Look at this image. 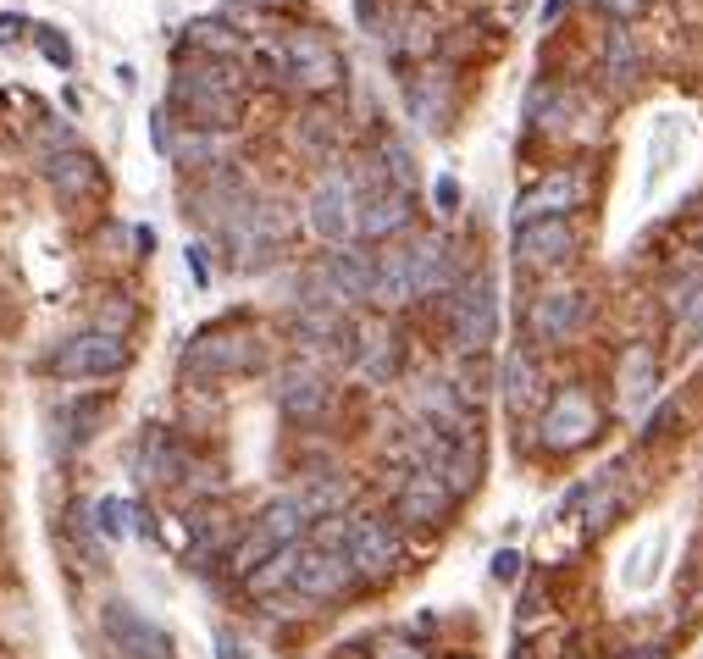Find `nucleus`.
<instances>
[{
    "mask_svg": "<svg viewBox=\"0 0 703 659\" xmlns=\"http://www.w3.org/2000/svg\"><path fill=\"white\" fill-rule=\"evenodd\" d=\"M504 405L521 416V410H532V405H543V366H537V355L532 349H510L504 355Z\"/></svg>",
    "mask_w": 703,
    "mask_h": 659,
    "instance_id": "a878e982",
    "label": "nucleus"
},
{
    "mask_svg": "<svg viewBox=\"0 0 703 659\" xmlns=\"http://www.w3.org/2000/svg\"><path fill=\"white\" fill-rule=\"evenodd\" d=\"M416 300V266H410V244H394L371 261V305L377 311H405Z\"/></svg>",
    "mask_w": 703,
    "mask_h": 659,
    "instance_id": "412c9836",
    "label": "nucleus"
},
{
    "mask_svg": "<svg viewBox=\"0 0 703 659\" xmlns=\"http://www.w3.org/2000/svg\"><path fill=\"white\" fill-rule=\"evenodd\" d=\"M587 200V172L582 167H560L549 172V178L537 183V189L521 194V205H515V228H526V222H565L571 211H582Z\"/></svg>",
    "mask_w": 703,
    "mask_h": 659,
    "instance_id": "f8f14e48",
    "label": "nucleus"
},
{
    "mask_svg": "<svg viewBox=\"0 0 703 659\" xmlns=\"http://www.w3.org/2000/svg\"><path fill=\"white\" fill-rule=\"evenodd\" d=\"M100 632H106V643H111V654H117V659H178V654H172V637L161 632L150 615H139L133 604H122V599L100 610Z\"/></svg>",
    "mask_w": 703,
    "mask_h": 659,
    "instance_id": "9d476101",
    "label": "nucleus"
},
{
    "mask_svg": "<svg viewBox=\"0 0 703 659\" xmlns=\"http://www.w3.org/2000/svg\"><path fill=\"white\" fill-rule=\"evenodd\" d=\"M349 499H355V482H349V477H310V488H299V504H305L310 521L344 516Z\"/></svg>",
    "mask_w": 703,
    "mask_h": 659,
    "instance_id": "c756f323",
    "label": "nucleus"
},
{
    "mask_svg": "<svg viewBox=\"0 0 703 659\" xmlns=\"http://www.w3.org/2000/svg\"><path fill=\"white\" fill-rule=\"evenodd\" d=\"M499 338V288L488 272H471L454 283V311H449V344L460 360L488 355V344Z\"/></svg>",
    "mask_w": 703,
    "mask_h": 659,
    "instance_id": "7ed1b4c3",
    "label": "nucleus"
},
{
    "mask_svg": "<svg viewBox=\"0 0 703 659\" xmlns=\"http://www.w3.org/2000/svg\"><path fill=\"white\" fill-rule=\"evenodd\" d=\"M288 588H294L299 599L333 604V599H344V593L355 588V571H349L344 549H322V543H310V549H299L294 582H288Z\"/></svg>",
    "mask_w": 703,
    "mask_h": 659,
    "instance_id": "ddd939ff",
    "label": "nucleus"
},
{
    "mask_svg": "<svg viewBox=\"0 0 703 659\" xmlns=\"http://www.w3.org/2000/svg\"><path fill=\"white\" fill-rule=\"evenodd\" d=\"M604 78H609L615 95L637 89V78H643V45H637V34L626 23H615L609 39H604Z\"/></svg>",
    "mask_w": 703,
    "mask_h": 659,
    "instance_id": "393cba45",
    "label": "nucleus"
},
{
    "mask_svg": "<svg viewBox=\"0 0 703 659\" xmlns=\"http://www.w3.org/2000/svg\"><path fill=\"white\" fill-rule=\"evenodd\" d=\"M410 216H416V194L410 189H388V183H377V189L360 200V228L355 239H394V233L410 228Z\"/></svg>",
    "mask_w": 703,
    "mask_h": 659,
    "instance_id": "6ab92c4d",
    "label": "nucleus"
},
{
    "mask_svg": "<svg viewBox=\"0 0 703 659\" xmlns=\"http://www.w3.org/2000/svg\"><path fill=\"white\" fill-rule=\"evenodd\" d=\"M654 388H659V355L648 344H632L615 366V399L626 410H643L654 399Z\"/></svg>",
    "mask_w": 703,
    "mask_h": 659,
    "instance_id": "5701e85b",
    "label": "nucleus"
},
{
    "mask_svg": "<svg viewBox=\"0 0 703 659\" xmlns=\"http://www.w3.org/2000/svg\"><path fill=\"white\" fill-rule=\"evenodd\" d=\"M277 405H283L288 421H316L327 416V405H333V388H327V377L316 372V366H288L283 377H277Z\"/></svg>",
    "mask_w": 703,
    "mask_h": 659,
    "instance_id": "aec40b11",
    "label": "nucleus"
},
{
    "mask_svg": "<svg viewBox=\"0 0 703 659\" xmlns=\"http://www.w3.org/2000/svg\"><path fill=\"white\" fill-rule=\"evenodd\" d=\"M95 527H100V538H128L133 532V516H139V510H133L128 499H100L95 504Z\"/></svg>",
    "mask_w": 703,
    "mask_h": 659,
    "instance_id": "4c0bfd02",
    "label": "nucleus"
},
{
    "mask_svg": "<svg viewBox=\"0 0 703 659\" xmlns=\"http://www.w3.org/2000/svg\"><path fill=\"white\" fill-rule=\"evenodd\" d=\"M255 366H261V338L233 322L205 327L189 344V355H183V372L189 377H239V372H255Z\"/></svg>",
    "mask_w": 703,
    "mask_h": 659,
    "instance_id": "0eeeda50",
    "label": "nucleus"
},
{
    "mask_svg": "<svg viewBox=\"0 0 703 659\" xmlns=\"http://www.w3.org/2000/svg\"><path fill=\"white\" fill-rule=\"evenodd\" d=\"M277 50V78H283L288 89H299V95H333L338 84H344V56H338V45L327 34H316V28H294V34H283V45Z\"/></svg>",
    "mask_w": 703,
    "mask_h": 659,
    "instance_id": "f03ea898",
    "label": "nucleus"
},
{
    "mask_svg": "<svg viewBox=\"0 0 703 659\" xmlns=\"http://www.w3.org/2000/svg\"><path fill=\"white\" fill-rule=\"evenodd\" d=\"M593 6H604V12H609V17H620V23H632V17L643 12L648 0H593Z\"/></svg>",
    "mask_w": 703,
    "mask_h": 659,
    "instance_id": "09e8293b",
    "label": "nucleus"
},
{
    "mask_svg": "<svg viewBox=\"0 0 703 659\" xmlns=\"http://www.w3.org/2000/svg\"><path fill=\"white\" fill-rule=\"evenodd\" d=\"M670 349L676 355H687L692 344H703V266H692V272L676 277V288H670Z\"/></svg>",
    "mask_w": 703,
    "mask_h": 659,
    "instance_id": "4be33fe9",
    "label": "nucleus"
},
{
    "mask_svg": "<svg viewBox=\"0 0 703 659\" xmlns=\"http://www.w3.org/2000/svg\"><path fill=\"white\" fill-rule=\"evenodd\" d=\"M565 659H582V654H565Z\"/></svg>",
    "mask_w": 703,
    "mask_h": 659,
    "instance_id": "864d4df0",
    "label": "nucleus"
},
{
    "mask_svg": "<svg viewBox=\"0 0 703 659\" xmlns=\"http://www.w3.org/2000/svg\"><path fill=\"white\" fill-rule=\"evenodd\" d=\"M23 34H28V17H17V12H0V45H17Z\"/></svg>",
    "mask_w": 703,
    "mask_h": 659,
    "instance_id": "de8ad7c7",
    "label": "nucleus"
},
{
    "mask_svg": "<svg viewBox=\"0 0 703 659\" xmlns=\"http://www.w3.org/2000/svg\"><path fill=\"white\" fill-rule=\"evenodd\" d=\"M128 366V344L122 338H106V333H78L67 344H56L50 355V372L78 383V377H117Z\"/></svg>",
    "mask_w": 703,
    "mask_h": 659,
    "instance_id": "9b49d317",
    "label": "nucleus"
},
{
    "mask_svg": "<svg viewBox=\"0 0 703 659\" xmlns=\"http://www.w3.org/2000/svg\"><path fill=\"white\" fill-rule=\"evenodd\" d=\"M288 205H272V200H244L239 211L227 216V244L239 250V266H261L272 250L288 244Z\"/></svg>",
    "mask_w": 703,
    "mask_h": 659,
    "instance_id": "6e6552de",
    "label": "nucleus"
},
{
    "mask_svg": "<svg viewBox=\"0 0 703 659\" xmlns=\"http://www.w3.org/2000/svg\"><path fill=\"white\" fill-rule=\"evenodd\" d=\"M432 45H438V34H432V23L421 12H410L405 23H399V39H394V56H432Z\"/></svg>",
    "mask_w": 703,
    "mask_h": 659,
    "instance_id": "e433bc0d",
    "label": "nucleus"
},
{
    "mask_svg": "<svg viewBox=\"0 0 703 659\" xmlns=\"http://www.w3.org/2000/svg\"><path fill=\"white\" fill-rule=\"evenodd\" d=\"M377 161H382V172H388V189H416V161H410V150L399 139H382L377 144Z\"/></svg>",
    "mask_w": 703,
    "mask_h": 659,
    "instance_id": "72a5a7b5",
    "label": "nucleus"
},
{
    "mask_svg": "<svg viewBox=\"0 0 703 659\" xmlns=\"http://www.w3.org/2000/svg\"><path fill=\"white\" fill-rule=\"evenodd\" d=\"M189 50H200V56H211V61H233L244 50V39H239V28L222 23V17H200V23H189Z\"/></svg>",
    "mask_w": 703,
    "mask_h": 659,
    "instance_id": "7c9ffc66",
    "label": "nucleus"
},
{
    "mask_svg": "<svg viewBox=\"0 0 703 659\" xmlns=\"http://www.w3.org/2000/svg\"><path fill=\"white\" fill-rule=\"evenodd\" d=\"M189 449L178 444V438H167V432H150L139 449V477L144 482H183L189 477Z\"/></svg>",
    "mask_w": 703,
    "mask_h": 659,
    "instance_id": "cd10ccee",
    "label": "nucleus"
},
{
    "mask_svg": "<svg viewBox=\"0 0 703 659\" xmlns=\"http://www.w3.org/2000/svg\"><path fill=\"white\" fill-rule=\"evenodd\" d=\"M305 527H310V516H305V504H299V493H283V499H272V504L261 510V521H255V532H261L272 549H294Z\"/></svg>",
    "mask_w": 703,
    "mask_h": 659,
    "instance_id": "c85d7f7f",
    "label": "nucleus"
},
{
    "mask_svg": "<svg viewBox=\"0 0 703 659\" xmlns=\"http://www.w3.org/2000/svg\"><path fill=\"white\" fill-rule=\"evenodd\" d=\"M299 122H305V144H310V150H333L338 128H333L327 111H310V117H299Z\"/></svg>",
    "mask_w": 703,
    "mask_h": 659,
    "instance_id": "79ce46f5",
    "label": "nucleus"
},
{
    "mask_svg": "<svg viewBox=\"0 0 703 659\" xmlns=\"http://www.w3.org/2000/svg\"><path fill=\"white\" fill-rule=\"evenodd\" d=\"M305 222L322 244H355V228H360V183L349 167H327L322 183L310 189V205H305Z\"/></svg>",
    "mask_w": 703,
    "mask_h": 659,
    "instance_id": "20e7f679",
    "label": "nucleus"
},
{
    "mask_svg": "<svg viewBox=\"0 0 703 659\" xmlns=\"http://www.w3.org/2000/svg\"><path fill=\"white\" fill-rule=\"evenodd\" d=\"M377 659H432L421 643H405V637H388V643H377Z\"/></svg>",
    "mask_w": 703,
    "mask_h": 659,
    "instance_id": "37998d69",
    "label": "nucleus"
},
{
    "mask_svg": "<svg viewBox=\"0 0 703 659\" xmlns=\"http://www.w3.org/2000/svg\"><path fill=\"white\" fill-rule=\"evenodd\" d=\"M28 34H34V45H39V50H45V61H50V67H61V72H67V67H72V61H78V56H72V39H67V34H61V28H50V23H39V28H28Z\"/></svg>",
    "mask_w": 703,
    "mask_h": 659,
    "instance_id": "58836bf2",
    "label": "nucleus"
},
{
    "mask_svg": "<svg viewBox=\"0 0 703 659\" xmlns=\"http://www.w3.org/2000/svg\"><path fill=\"white\" fill-rule=\"evenodd\" d=\"M410 111H416L421 128H443V111H449V100H443V84H432V78H416V84H410Z\"/></svg>",
    "mask_w": 703,
    "mask_h": 659,
    "instance_id": "f704fd0d",
    "label": "nucleus"
},
{
    "mask_svg": "<svg viewBox=\"0 0 703 659\" xmlns=\"http://www.w3.org/2000/svg\"><path fill=\"white\" fill-rule=\"evenodd\" d=\"M598 432V405L582 383H565L549 394L543 416H537V444L549 449V455H576L582 444H593Z\"/></svg>",
    "mask_w": 703,
    "mask_h": 659,
    "instance_id": "39448f33",
    "label": "nucleus"
},
{
    "mask_svg": "<svg viewBox=\"0 0 703 659\" xmlns=\"http://www.w3.org/2000/svg\"><path fill=\"white\" fill-rule=\"evenodd\" d=\"M189 527H194V560H200V565L211 560V554L222 549L227 538H233V532H227V521H222V510H200Z\"/></svg>",
    "mask_w": 703,
    "mask_h": 659,
    "instance_id": "c9c22d12",
    "label": "nucleus"
},
{
    "mask_svg": "<svg viewBox=\"0 0 703 659\" xmlns=\"http://www.w3.org/2000/svg\"><path fill=\"white\" fill-rule=\"evenodd\" d=\"M294 560H299V543H294V549H277L266 565H255V571L244 576V588H250L255 599H272L277 588H288V582H294Z\"/></svg>",
    "mask_w": 703,
    "mask_h": 659,
    "instance_id": "2f4dec72",
    "label": "nucleus"
},
{
    "mask_svg": "<svg viewBox=\"0 0 703 659\" xmlns=\"http://www.w3.org/2000/svg\"><path fill=\"white\" fill-rule=\"evenodd\" d=\"M576 228L571 222H526V228H515V261L526 266V272H549V266H565L576 255Z\"/></svg>",
    "mask_w": 703,
    "mask_h": 659,
    "instance_id": "a211bd4d",
    "label": "nucleus"
},
{
    "mask_svg": "<svg viewBox=\"0 0 703 659\" xmlns=\"http://www.w3.org/2000/svg\"><path fill=\"white\" fill-rule=\"evenodd\" d=\"M100 416H106V399H84V405H72L67 410V427H78L72 438H78V444H84V438H95V421Z\"/></svg>",
    "mask_w": 703,
    "mask_h": 659,
    "instance_id": "a19ab883",
    "label": "nucleus"
},
{
    "mask_svg": "<svg viewBox=\"0 0 703 659\" xmlns=\"http://www.w3.org/2000/svg\"><path fill=\"white\" fill-rule=\"evenodd\" d=\"M189 272H194V283H211V272H205V250H189Z\"/></svg>",
    "mask_w": 703,
    "mask_h": 659,
    "instance_id": "3c124183",
    "label": "nucleus"
},
{
    "mask_svg": "<svg viewBox=\"0 0 703 659\" xmlns=\"http://www.w3.org/2000/svg\"><path fill=\"white\" fill-rule=\"evenodd\" d=\"M344 560L355 571V582H388L405 560V543H399L394 521L388 516H349L344 521Z\"/></svg>",
    "mask_w": 703,
    "mask_h": 659,
    "instance_id": "423d86ee",
    "label": "nucleus"
},
{
    "mask_svg": "<svg viewBox=\"0 0 703 659\" xmlns=\"http://www.w3.org/2000/svg\"><path fill=\"white\" fill-rule=\"evenodd\" d=\"M67 521H72V538L89 549V560H100V538H95V527H89V510H72Z\"/></svg>",
    "mask_w": 703,
    "mask_h": 659,
    "instance_id": "c03bdc74",
    "label": "nucleus"
},
{
    "mask_svg": "<svg viewBox=\"0 0 703 659\" xmlns=\"http://www.w3.org/2000/svg\"><path fill=\"white\" fill-rule=\"evenodd\" d=\"M355 366L371 377V383H388L399 372V333L388 322H371L360 327V349H355Z\"/></svg>",
    "mask_w": 703,
    "mask_h": 659,
    "instance_id": "bb28decb",
    "label": "nucleus"
},
{
    "mask_svg": "<svg viewBox=\"0 0 703 659\" xmlns=\"http://www.w3.org/2000/svg\"><path fill=\"white\" fill-rule=\"evenodd\" d=\"M222 659H244V648L233 643V637H222Z\"/></svg>",
    "mask_w": 703,
    "mask_h": 659,
    "instance_id": "603ef678",
    "label": "nucleus"
},
{
    "mask_svg": "<svg viewBox=\"0 0 703 659\" xmlns=\"http://www.w3.org/2000/svg\"><path fill=\"white\" fill-rule=\"evenodd\" d=\"M167 106L183 111V128L194 133H233L244 117V78L233 61H189V67H178V78H172L167 89Z\"/></svg>",
    "mask_w": 703,
    "mask_h": 659,
    "instance_id": "f257e3e1",
    "label": "nucleus"
},
{
    "mask_svg": "<svg viewBox=\"0 0 703 659\" xmlns=\"http://www.w3.org/2000/svg\"><path fill=\"white\" fill-rule=\"evenodd\" d=\"M416 416H421V427L449 438V444H477V410L465 405L449 383H421L416 388Z\"/></svg>",
    "mask_w": 703,
    "mask_h": 659,
    "instance_id": "2eb2a0df",
    "label": "nucleus"
},
{
    "mask_svg": "<svg viewBox=\"0 0 703 659\" xmlns=\"http://www.w3.org/2000/svg\"><path fill=\"white\" fill-rule=\"evenodd\" d=\"M526 327H532L537 344L565 349V344H571V338L587 327V294H582V288H554V294L532 300V311H526Z\"/></svg>",
    "mask_w": 703,
    "mask_h": 659,
    "instance_id": "4468645a",
    "label": "nucleus"
},
{
    "mask_svg": "<svg viewBox=\"0 0 703 659\" xmlns=\"http://www.w3.org/2000/svg\"><path fill=\"white\" fill-rule=\"evenodd\" d=\"M460 659H471V654H460Z\"/></svg>",
    "mask_w": 703,
    "mask_h": 659,
    "instance_id": "5fc2aeb1",
    "label": "nucleus"
},
{
    "mask_svg": "<svg viewBox=\"0 0 703 659\" xmlns=\"http://www.w3.org/2000/svg\"><path fill=\"white\" fill-rule=\"evenodd\" d=\"M45 183L56 189L61 205H84V200H100V189H106V172H100V161L89 156V150H56V156H45Z\"/></svg>",
    "mask_w": 703,
    "mask_h": 659,
    "instance_id": "dca6fc26",
    "label": "nucleus"
},
{
    "mask_svg": "<svg viewBox=\"0 0 703 659\" xmlns=\"http://www.w3.org/2000/svg\"><path fill=\"white\" fill-rule=\"evenodd\" d=\"M670 421H676V405H659L654 416L643 421V444H654V438H665V427H670Z\"/></svg>",
    "mask_w": 703,
    "mask_h": 659,
    "instance_id": "49530a36",
    "label": "nucleus"
},
{
    "mask_svg": "<svg viewBox=\"0 0 703 659\" xmlns=\"http://www.w3.org/2000/svg\"><path fill=\"white\" fill-rule=\"evenodd\" d=\"M449 510H454V493L432 471H405V482L394 493V521H405V527H443Z\"/></svg>",
    "mask_w": 703,
    "mask_h": 659,
    "instance_id": "f3484780",
    "label": "nucleus"
},
{
    "mask_svg": "<svg viewBox=\"0 0 703 659\" xmlns=\"http://www.w3.org/2000/svg\"><path fill=\"white\" fill-rule=\"evenodd\" d=\"M432 200H438V211H460V183H454L449 172H443V178L432 183Z\"/></svg>",
    "mask_w": 703,
    "mask_h": 659,
    "instance_id": "a18cd8bd",
    "label": "nucleus"
},
{
    "mask_svg": "<svg viewBox=\"0 0 703 659\" xmlns=\"http://www.w3.org/2000/svg\"><path fill=\"white\" fill-rule=\"evenodd\" d=\"M615 510H620V471H604V477L593 482V493H587L582 527L587 532H604L609 521H615Z\"/></svg>",
    "mask_w": 703,
    "mask_h": 659,
    "instance_id": "473e14b6",
    "label": "nucleus"
},
{
    "mask_svg": "<svg viewBox=\"0 0 703 659\" xmlns=\"http://www.w3.org/2000/svg\"><path fill=\"white\" fill-rule=\"evenodd\" d=\"M360 300H371V255L355 250V244H338L322 272L310 277L305 305H333V311H344V305H360Z\"/></svg>",
    "mask_w": 703,
    "mask_h": 659,
    "instance_id": "1a4fd4ad",
    "label": "nucleus"
},
{
    "mask_svg": "<svg viewBox=\"0 0 703 659\" xmlns=\"http://www.w3.org/2000/svg\"><path fill=\"white\" fill-rule=\"evenodd\" d=\"M133 327V305L122 300V294H111V305H100L95 311V333H106V338H122Z\"/></svg>",
    "mask_w": 703,
    "mask_h": 659,
    "instance_id": "ea45409f",
    "label": "nucleus"
},
{
    "mask_svg": "<svg viewBox=\"0 0 703 659\" xmlns=\"http://www.w3.org/2000/svg\"><path fill=\"white\" fill-rule=\"evenodd\" d=\"M410 266H416V300H438V294H454V255L443 239H416L410 244Z\"/></svg>",
    "mask_w": 703,
    "mask_h": 659,
    "instance_id": "b1692460",
    "label": "nucleus"
},
{
    "mask_svg": "<svg viewBox=\"0 0 703 659\" xmlns=\"http://www.w3.org/2000/svg\"><path fill=\"white\" fill-rule=\"evenodd\" d=\"M515 571H521V554H515V549L493 554V576H499V582H515Z\"/></svg>",
    "mask_w": 703,
    "mask_h": 659,
    "instance_id": "8fccbe9b",
    "label": "nucleus"
}]
</instances>
